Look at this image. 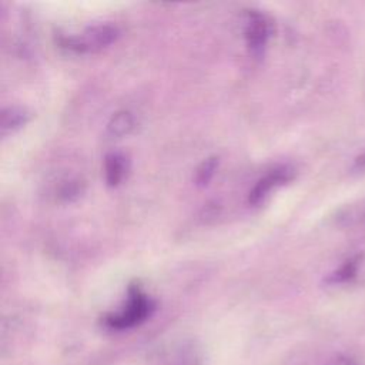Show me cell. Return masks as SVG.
Here are the masks:
<instances>
[{
    "mask_svg": "<svg viewBox=\"0 0 365 365\" xmlns=\"http://www.w3.org/2000/svg\"><path fill=\"white\" fill-rule=\"evenodd\" d=\"M154 311L155 302L138 284H133L128 288L124 305L118 311L104 315L101 322L110 331H127L145 322Z\"/></svg>",
    "mask_w": 365,
    "mask_h": 365,
    "instance_id": "6da1fadb",
    "label": "cell"
},
{
    "mask_svg": "<svg viewBox=\"0 0 365 365\" xmlns=\"http://www.w3.org/2000/svg\"><path fill=\"white\" fill-rule=\"evenodd\" d=\"M120 36V30L114 24H97L93 27H87L81 34L76 36H60L58 44L60 47L76 53L86 54L94 53L108 47L114 43Z\"/></svg>",
    "mask_w": 365,
    "mask_h": 365,
    "instance_id": "7a4b0ae2",
    "label": "cell"
},
{
    "mask_svg": "<svg viewBox=\"0 0 365 365\" xmlns=\"http://www.w3.org/2000/svg\"><path fill=\"white\" fill-rule=\"evenodd\" d=\"M294 177H295V170H294V167H291L288 164H281V165L269 170L251 188V191L248 194V202L251 205H258L261 201L265 200V197L272 190L289 182Z\"/></svg>",
    "mask_w": 365,
    "mask_h": 365,
    "instance_id": "3957f363",
    "label": "cell"
},
{
    "mask_svg": "<svg viewBox=\"0 0 365 365\" xmlns=\"http://www.w3.org/2000/svg\"><path fill=\"white\" fill-rule=\"evenodd\" d=\"M271 33V24L264 14L259 11L251 10L247 14L245 27H244V37L247 41L248 48L254 54H261Z\"/></svg>",
    "mask_w": 365,
    "mask_h": 365,
    "instance_id": "277c9868",
    "label": "cell"
},
{
    "mask_svg": "<svg viewBox=\"0 0 365 365\" xmlns=\"http://www.w3.org/2000/svg\"><path fill=\"white\" fill-rule=\"evenodd\" d=\"M128 170V160L120 151L108 153L104 158V174L106 182L110 187H117L124 180Z\"/></svg>",
    "mask_w": 365,
    "mask_h": 365,
    "instance_id": "5b68a950",
    "label": "cell"
},
{
    "mask_svg": "<svg viewBox=\"0 0 365 365\" xmlns=\"http://www.w3.org/2000/svg\"><path fill=\"white\" fill-rule=\"evenodd\" d=\"M134 115L128 110H120L111 115V118L107 123L106 134L110 138H121L131 133L134 128Z\"/></svg>",
    "mask_w": 365,
    "mask_h": 365,
    "instance_id": "8992f818",
    "label": "cell"
},
{
    "mask_svg": "<svg viewBox=\"0 0 365 365\" xmlns=\"http://www.w3.org/2000/svg\"><path fill=\"white\" fill-rule=\"evenodd\" d=\"M361 258H362L361 255H354V257L348 258L338 269H335L332 274H329V277L327 278V282L328 284H344V282L352 281L358 274Z\"/></svg>",
    "mask_w": 365,
    "mask_h": 365,
    "instance_id": "52a82bcc",
    "label": "cell"
},
{
    "mask_svg": "<svg viewBox=\"0 0 365 365\" xmlns=\"http://www.w3.org/2000/svg\"><path fill=\"white\" fill-rule=\"evenodd\" d=\"M29 120V114L17 107H9L4 108L1 113V133L6 135L7 133H11L21 125H24Z\"/></svg>",
    "mask_w": 365,
    "mask_h": 365,
    "instance_id": "ba28073f",
    "label": "cell"
},
{
    "mask_svg": "<svg viewBox=\"0 0 365 365\" xmlns=\"http://www.w3.org/2000/svg\"><path fill=\"white\" fill-rule=\"evenodd\" d=\"M218 163H220V158L215 157V155H211L208 158H205L197 168L195 171V177H194V181L198 187H205L208 185V182L211 181V178L214 177L215 174V170L218 167Z\"/></svg>",
    "mask_w": 365,
    "mask_h": 365,
    "instance_id": "9c48e42d",
    "label": "cell"
},
{
    "mask_svg": "<svg viewBox=\"0 0 365 365\" xmlns=\"http://www.w3.org/2000/svg\"><path fill=\"white\" fill-rule=\"evenodd\" d=\"M339 218H341L342 222L346 224V225L364 222V221H365V200L359 201L358 204H354V205L348 207V208L341 214Z\"/></svg>",
    "mask_w": 365,
    "mask_h": 365,
    "instance_id": "30bf717a",
    "label": "cell"
},
{
    "mask_svg": "<svg viewBox=\"0 0 365 365\" xmlns=\"http://www.w3.org/2000/svg\"><path fill=\"white\" fill-rule=\"evenodd\" d=\"M324 365H352V362L346 358V356H335V358H332V359H329L327 364H324Z\"/></svg>",
    "mask_w": 365,
    "mask_h": 365,
    "instance_id": "8fae6325",
    "label": "cell"
},
{
    "mask_svg": "<svg viewBox=\"0 0 365 365\" xmlns=\"http://www.w3.org/2000/svg\"><path fill=\"white\" fill-rule=\"evenodd\" d=\"M355 167H356V168H365V154L359 155V157L355 160Z\"/></svg>",
    "mask_w": 365,
    "mask_h": 365,
    "instance_id": "7c38bea8",
    "label": "cell"
}]
</instances>
